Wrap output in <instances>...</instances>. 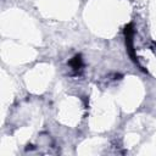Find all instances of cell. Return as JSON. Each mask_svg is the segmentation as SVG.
I'll return each mask as SVG.
<instances>
[{"instance_id":"obj_1","label":"cell","mask_w":156,"mask_h":156,"mask_svg":"<svg viewBox=\"0 0 156 156\" xmlns=\"http://www.w3.org/2000/svg\"><path fill=\"white\" fill-rule=\"evenodd\" d=\"M68 63H69V66L72 67V69H73L76 73H79V71H80L82 67H83V60H82V56H80V55H76Z\"/></svg>"}]
</instances>
